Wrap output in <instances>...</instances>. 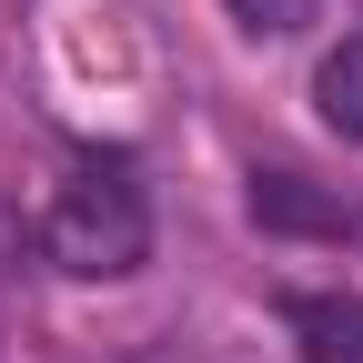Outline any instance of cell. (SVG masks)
Wrapping results in <instances>:
<instances>
[{
  "label": "cell",
  "instance_id": "obj_3",
  "mask_svg": "<svg viewBox=\"0 0 363 363\" xmlns=\"http://www.w3.org/2000/svg\"><path fill=\"white\" fill-rule=\"evenodd\" d=\"M313 101H323V121L343 131V142H363V40L323 51V71H313Z\"/></svg>",
  "mask_w": 363,
  "mask_h": 363
},
{
  "label": "cell",
  "instance_id": "obj_5",
  "mask_svg": "<svg viewBox=\"0 0 363 363\" xmlns=\"http://www.w3.org/2000/svg\"><path fill=\"white\" fill-rule=\"evenodd\" d=\"M222 11H233L242 30H262V40H283V30H303V21H313V0H222Z\"/></svg>",
  "mask_w": 363,
  "mask_h": 363
},
{
  "label": "cell",
  "instance_id": "obj_1",
  "mask_svg": "<svg viewBox=\"0 0 363 363\" xmlns=\"http://www.w3.org/2000/svg\"><path fill=\"white\" fill-rule=\"evenodd\" d=\"M51 262L81 272V283H121L131 262L152 252V192L131 182V162H81L51 192Z\"/></svg>",
  "mask_w": 363,
  "mask_h": 363
},
{
  "label": "cell",
  "instance_id": "obj_4",
  "mask_svg": "<svg viewBox=\"0 0 363 363\" xmlns=\"http://www.w3.org/2000/svg\"><path fill=\"white\" fill-rule=\"evenodd\" d=\"M252 212H262V222H313V233H353V212L313 202L303 182H293V172H262V182H252Z\"/></svg>",
  "mask_w": 363,
  "mask_h": 363
},
{
  "label": "cell",
  "instance_id": "obj_2",
  "mask_svg": "<svg viewBox=\"0 0 363 363\" xmlns=\"http://www.w3.org/2000/svg\"><path fill=\"white\" fill-rule=\"evenodd\" d=\"M293 343H303V363H363V293H303Z\"/></svg>",
  "mask_w": 363,
  "mask_h": 363
}]
</instances>
